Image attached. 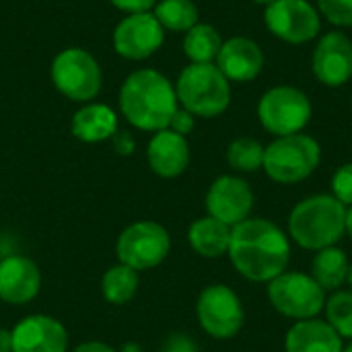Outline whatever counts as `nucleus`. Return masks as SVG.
Instances as JSON below:
<instances>
[{
    "mask_svg": "<svg viewBox=\"0 0 352 352\" xmlns=\"http://www.w3.org/2000/svg\"><path fill=\"white\" fill-rule=\"evenodd\" d=\"M165 41V29L148 12L128 14L113 31V50L126 60H146Z\"/></svg>",
    "mask_w": 352,
    "mask_h": 352,
    "instance_id": "f8f14e48",
    "label": "nucleus"
},
{
    "mask_svg": "<svg viewBox=\"0 0 352 352\" xmlns=\"http://www.w3.org/2000/svg\"><path fill=\"white\" fill-rule=\"evenodd\" d=\"M322 161V146L309 134L278 136L264 146L266 175L276 184H299L307 179Z\"/></svg>",
    "mask_w": 352,
    "mask_h": 352,
    "instance_id": "39448f33",
    "label": "nucleus"
},
{
    "mask_svg": "<svg viewBox=\"0 0 352 352\" xmlns=\"http://www.w3.org/2000/svg\"><path fill=\"white\" fill-rule=\"evenodd\" d=\"M346 233V206L332 194H316L301 200L289 217L291 239L309 252L336 245Z\"/></svg>",
    "mask_w": 352,
    "mask_h": 352,
    "instance_id": "7ed1b4c3",
    "label": "nucleus"
},
{
    "mask_svg": "<svg viewBox=\"0 0 352 352\" xmlns=\"http://www.w3.org/2000/svg\"><path fill=\"white\" fill-rule=\"evenodd\" d=\"M349 256L332 245V248H324L314 256L311 262V278L326 291V293H336L340 291V287L346 283L349 278Z\"/></svg>",
    "mask_w": 352,
    "mask_h": 352,
    "instance_id": "4be33fe9",
    "label": "nucleus"
},
{
    "mask_svg": "<svg viewBox=\"0 0 352 352\" xmlns=\"http://www.w3.org/2000/svg\"><path fill=\"white\" fill-rule=\"evenodd\" d=\"M157 21L165 31L186 33L198 23V6L192 0H161L155 4Z\"/></svg>",
    "mask_w": 352,
    "mask_h": 352,
    "instance_id": "393cba45",
    "label": "nucleus"
},
{
    "mask_svg": "<svg viewBox=\"0 0 352 352\" xmlns=\"http://www.w3.org/2000/svg\"><path fill=\"white\" fill-rule=\"evenodd\" d=\"M287 352H342V338L328 322L303 320L297 322L285 338Z\"/></svg>",
    "mask_w": 352,
    "mask_h": 352,
    "instance_id": "6ab92c4d",
    "label": "nucleus"
},
{
    "mask_svg": "<svg viewBox=\"0 0 352 352\" xmlns=\"http://www.w3.org/2000/svg\"><path fill=\"white\" fill-rule=\"evenodd\" d=\"M266 29L280 41L301 45L320 35V10L307 0H274L264 10Z\"/></svg>",
    "mask_w": 352,
    "mask_h": 352,
    "instance_id": "9b49d317",
    "label": "nucleus"
},
{
    "mask_svg": "<svg viewBox=\"0 0 352 352\" xmlns=\"http://www.w3.org/2000/svg\"><path fill=\"white\" fill-rule=\"evenodd\" d=\"M332 196L346 208L352 206V163L338 167L332 175Z\"/></svg>",
    "mask_w": 352,
    "mask_h": 352,
    "instance_id": "c85d7f7f",
    "label": "nucleus"
},
{
    "mask_svg": "<svg viewBox=\"0 0 352 352\" xmlns=\"http://www.w3.org/2000/svg\"><path fill=\"white\" fill-rule=\"evenodd\" d=\"M227 256L243 278L270 283L289 268L291 243L287 233L272 221L250 217L231 229Z\"/></svg>",
    "mask_w": 352,
    "mask_h": 352,
    "instance_id": "f257e3e1",
    "label": "nucleus"
},
{
    "mask_svg": "<svg viewBox=\"0 0 352 352\" xmlns=\"http://www.w3.org/2000/svg\"><path fill=\"white\" fill-rule=\"evenodd\" d=\"M231 229L229 225L212 219V217H202L196 219L190 225L188 231V241L192 250L202 256V258H221L229 252L231 243Z\"/></svg>",
    "mask_w": 352,
    "mask_h": 352,
    "instance_id": "412c9836",
    "label": "nucleus"
},
{
    "mask_svg": "<svg viewBox=\"0 0 352 352\" xmlns=\"http://www.w3.org/2000/svg\"><path fill=\"white\" fill-rule=\"evenodd\" d=\"M346 233H349V237H351L352 241V206L346 208Z\"/></svg>",
    "mask_w": 352,
    "mask_h": 352,
    "instance_id": "c9c22d12",
    "label": "nucleus"
},
{
    "mask_svg": "<svg viewBox=\"0 0 352 352\" xmlns=\"http://www.w3.org/2000/svg\"><path fill=\"white\" fill-rule=\"evenodd\" d=\"M351 103H352V101H351Z\"/></svg>",
    "mask_w": 352,
    "mask_h": 352,
    "instance_id": "a19ab883",
    "label": "nucleus"
},
{
    "mask_svg": "<svg viewBox=\"0 0 352 352\" xmlns=\"http://www.w3.org/2000/svg\"><path fill=\"white\" fill-rule=\"evenodd\" d=\"M254 208V192L250 184L237 175H221L212 182L206 194L208 217L235 227L250 219Z\"/></svg>",
    "mask_w": 352,
    "mask_h": 352,
    "instance_id": "ddd939ff",
    "label": "nucleus"
},
{
    "mask_svg": "<svg viewBox=\"0 0 352 352\" xmlns=\"http://www.w3.org/2000/svg\"><path fill=\"white\" fill-rule=\"evenodd\" d=\"M227 161L235 171H258L264 165V146L254 138H235L227 148Z\"/></svg>",
    "mask_w": 352,
    "mask_h": 352,
    "instance_id": "a878e982",
    "label": "nucleus"
},
{
    "mask_svg": "<svg viewBox=\"0 0 352 352\" xmlns=\"http://www.w3.org/2000/svg\"><path fill=\"white\" fill-rule=\"evenodd\" d=\"M0 260H2V258H0Z\"/></svg>",
    "mask_w": 352,
    "mask_h": 352,
    "instance_id": "ea45409f",
    "label": "nucleus"
},
{
    "mask_svg": "<svg viewBox=\"0 0 352 352\" xmlns=\"http://www.w3.org/2000/svg\"><path fill=\"white\" fill-rule=\"evenodd\" d=\"M116 8L128 12V14H136V12H148L157 0H109Z\"/></svg>",
    "mask_w": 352,
    "mask_h": 352,
    "instance_id": "7c9ffc66",
    "label": "nucleus"
},
{
    "mask_svg": "<svg viewBox=\"0 0 352 352\" xmlns=\"http://www.w3.org/2000/svg\"><path fill=\"white\" fill-rule=\"evenodd\" d=\"M268 301L272 307L297 322L318 318L326 307V291L311 278V274L289 272L268 283Z\"/></svg>",
    "mask_w": 352,
    "mask_h": 352,
    "instance_id": "0eeeda50",
    "label": "nucleus"
},
{
    "mask_svg": "<svg viewBox=\"0 0 352 352\" xmlns=\"http://www.w3.org/2000/svg\"><path fill=\"white\" fill-rule=\"evenodd\" d=\"M328 324L340 338L352 340V291H336L326 299Z\"/></svg>",
    "mask_w": 352,
    "mask_h": 352,
    "instance_id": "bb28decb",
    "label": "nucleus"
},
{
    "mask_svg": "<svg viewBox=\"0 0 352 352\" xmlns=\"http://www.w3.org/2000/svg\"><path fill=\"white\" fill-rule=\"evenodd\" d=\"M214 64L227 80L250 82L264 68V52L250 37H231L223 41Z\"/></svg>",
    "mask_w": 352,
    "mask_h": 352,
    "instance_id": "f3484780",
    "label": "nucleus"
},
{
    "mask_svg": "<svg viewBox=\"0 0 352 352\" xmlns=\"http://www.w3.org/2000/svg\"><path fill=\"white\" fill-rule=\"evenodd\" d=\"M256 4H262V6H268V4H272L274 0H254Z\"/></svg>",
    "mask_w": 352,
    "mask_h": 352,
    "instance_id": "e433bc0d",
    "label": "nucleus"
},
{
    "mask_svg": "<svg viewBox=\"0 0 352 352\" xmlns=\"http://www.w3.org/2000/svg\"><path fill=\"white\" fill-rule=\"evenodd\" d=\"M196 316L202 330L217 340L237 336L245 320L241 299L225 285H210L200 293L196 301Z\"/></svg>",
    "mask_w": 352,
    "mask_h": 352,
    "instance_id": "9d476101",
    "label": "nucleus"
},
{
    "mask_svg": "<svg viewBox=\"0 0 352 352\" xmlns=\"http://www.w3.org/2000/svg\"><path fill=\"white\" fill-rule=\"evenodd\" d=\"M120 109L138 130H167L173 113L179 109L175 87L159 70L142 68L132 72L120 89Z\"/></svg>",
    "mask_w": 352,
    "mask_h": 352,
    "instance_id": "f03ea898",
    "label": "nucleus"
},
{
    "mask_svg": "<svg viewBox=\"0 0 352 352\" xmlns=\"http://www.w3.org/2000/svg\"><path fill=\"white\" fill-rule=\"evenodd\" d=\"M311 70L326 87H342L352 78V39L344 31H330L320 37Z\"/></svg>",
    "mask_w": 352,
    "mask_h": 352,
    "instance_id": "4468645a",
    "label": "nucleus"
},
{
    "mask_svg": "<svg viewBox=\"0 0 352 352\" xmlns=\"http://www.w3.org/2000/svg\"><path fill=\"white\" fill-rule=\"evenodd\" d=\"M113 151L118 153V155H122V157H128V155H132L134 153V138L128 134V132H116L113 134Z\"/></svg>",
    "mask_w": 352,
    "mask_h": 352,
    "instance_id": "2f4dec72",
    "label": "nucleus"
},
{
    "mask_svg": "<svg viewBox=\"0 0 352 352\" xmlns=\"http://www.w3.org/2000/svg\"><path fill=\"white\" fill-rule=\"evenodd\" d=\"M342 352H352V340H351V344H349V346H346Z\"/></svg>",
    "mask_w": 352,
    "mask_h": 352,
    "instance_id": "58836bf2",
    "label": "nucleus"
},
{
    "mask_svg": "<svg viewBox=\"0 0 352 352\" xmlns=\"http://www.w3.org/2000/svg\"><path fill=\"white\" fill-rule=\"evenodd\" d=\"M118 132V116L105 103L82 105L72 118V134L82 142H103Z\"/></svg>",
    "mask_w": 352,
    "mask_h": 352,
    "instance_id": "aec40b11",
    "label": "nucleus"
},
{
    "mask_svg": "<svg viewBox=\"0 0 352 352\" xmlns=\"http://www.w3.org/2000/svg\"><path fill=\"white\" fill-rule=\"evenodd\" d=\"M223 39L212 25L196 23L184 37V54L192 64H212L221 52Z\"/></svg>",
    "mask_w": 352,
    "mask_h": 352,
    "instance_id": "5701e85b",
    "label": "nucleus"
},
{
    "mask_svg": "<svg viewBox=\"0 0 352 352\" xmlns=\"http://www.w3.org/2000/svg\"><path fill=\"white\" fill-rule=\"evenodd\" d=\"M12 352H66L68 332L50 316H27L12 330Z\"/></svg>",
    "mask_w": 352,
    "mask_h": 352,
    "instance_id": "2eb2a0df",
    "label": "nucleus"
},
{
    "mask_svg": "<svg viewBox=\"0 0 352 352\" xmlns=\"http://www.w3.org/2000/svg\"><path fill=\"white\" fill-rule=\"evenodd\" d=\"M101 291L109 303L126 305L128 301L134 299V295L138 291V272L126 264H116L103 274Z\"/></svg>",
    "mask_w": 352,
    "mask_h": 352,
    "instance_id": "b1692460",
    "label": "nucleus"
},
{
    "mask_svg": "<svg viewBox=\"0 0 352 352\" xmlns=\"http://www.w3.org/2000/svg\"><path fill=\"white\" fill-rule=\"evenodd\" d=\"M148 167L163 179L179 177L190 165V146L186 136L173 130H159L146 146Z\"/></svg>",
    "mask_w": 352,
    "mask_h": 352,
    "instance_id": "a211bd4d",
    "label": "nucleus"
},
{
    "mask_svg": "<svg viewBox=\"0 0 352 352\" xmlns=\"http://www.w3.org/2000/svg\"><path fill=\"white\" fill-rule=\"evenodd\" d=\"M52 82L64 97L87 103L101 91V66L91 52L66 47L52 62Z\"/></svg>",
    "mask_w": 352,
    "mask_h": 352,
    "instance_id": "6e6552de",
    "label": "nucleus"
},
{
    "mask_svg": "<svg viewBox=\"0 0 352 352\" xmlns=\"http://www.w3.org/2000/svg\"><path fill=\"white\" fill-rule=\"evenodd\" d=\"M0 352H12V332L0 328Z\"/></svg>",
    "mask_w": 352,
    "mask_h": 352,
    "instance_id": "f704fd0d",
    "label": "nucleus"
},
{
    "mask_svg": "<svg viewBox=\"0 0 352 352\" xmlns=\"http://www.w3.org/2000/svg\"><path fill=\"white\" fill-rule=\"evenodd\" d=\"M314 113L309 97L289 85L268 89L258 103V118L264 130L278 136H291L305 130Z\"/></svg>",
    "mask_w": 352,
    "mask_h": 352,
    "instance_id": "423d86ee",
    "label": "nucleus"
},
{
    "mask_svg": "<svg viewBox=\"0 0 352 352\" xmlns=\"http://www.w3.org/2000/svg\"><path fill=\"white\" fill-rule=\"evenodd\" d=\"M41 274L33 260L6 256L0 260V299L8 305H25L37 297Z\"/></svg>",
    "mask_w": 352,
    "mask_h": 352,
    "instance_id": "dca6fc26",
    "label": "nucleus"
},
{
    "mask_svg": "<svg viewBox=\"0 0 352 352\" xmlns=\"http://www.w3.org/2000/svg\"><path fill=\"white\" fill-rule=\"evenodd\" d=\"M74 352H116L109 344H103V342H85V344H78Z\"/></svg>",
    "mask_w": 352,
    "mask_h": 352,
    "instance_id": "72a5a7b5",
    "label": "nucleus"
},
{
    "mask_svg": "<svg viewBox=\"0 0 352 352\" xmlns=\"http://www.w3.org/2000/svg\"><path fill=\"white\" fill-rule=\"evenodd\" d=\"M318 10L336 27H352V0H318Z\"/></svg>",
    "mask_w": 352,
    "mask_h": 352,
    "instance_id": "cd10ccee",
    "label": "nucleus"
},
{
    "mask_svg": "<svg viewBox=\"0 0 352 352\" xmlns=\"http://www.w3.org/2000/svg\"><path fill=\"white\" fill-rule=\"evenodd\" d=\"M175 95L194 118H217L231 103V85L217 64H190L175 82Z\"/></svg>",
    "mask_w": 352,
    "mask_h": 352,
    "instance_id": "20e7f679",
    "label": "nucleus"
},
{
    "mask_svg": "<svg viewBox=\"0 0 352 352\" xmlns=\"http://www.w3.org/2000/svg\"><path fill=\"white\" fill-rule=\"evenodd\" d=\"M167 352H196L194 344L186 338V336H175L169 346H167Z\"/></svg>",
    "mask_w": 352,
    "mask_h": 352,
    "instance_id": "473e14b6",
    "label": "nucleus"
},
{
    "mask_svg": "<svg viewBox=\"0 0 352 352\" xmlns=\"http://www.w3.org/2000/svg\"><path fill=\"white\" fill-rule=\"evenodd\" d=\"M171 250V237L167 229L155 221H138L122 231L116 243L120 264L130 266L136 272L157 268Z\"/></svg>",
    "mask_w": 352,
    "mask_h": 352,
    "instance_id": "1a4fd4ad",
    "label": "nucleus"
},
{
    "mask_svg": "<svg viewBox=\"0 0 352 352\" xmlns=\"http://www.w3.org/2000/svg\"><path fill=\"white\" fill-rule=\"evenodd\" d=\"M346 283H349V287H351V291H352V264H351V268H349V278H346Z\"/></svg>",
    "mask_w": 352,
    "mask_h": 352,
    "instance_id": "4c0bfd02",
    "label": "nucleus"
},
{
    "mask_svg": "<svg viewBox=\"0 0 352 352\" xmlns=\"http://www.w3.org/2000/svg\"><path fill=\"white\" fill-rule=\"evenodd\" d=\"M194 124H196V118H194L188 109L179 107V109L173 113L171 122H169V130H173L175 134L188 136V134L194 130Z\"/></svg>",
    "mask_w": 352,
    "mask_h": 352,
    "instance_id": "c756f323",
    "label": "nucleus"
}]
</instances>
